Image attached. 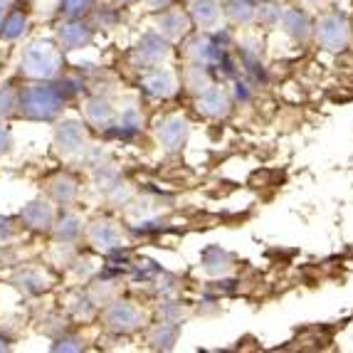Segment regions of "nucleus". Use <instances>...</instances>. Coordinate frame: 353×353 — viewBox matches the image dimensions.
Returning <instances> with one entry per match:
<instances>
[{"mask_svg": "<svg viewBox=\"0 0 353 353\" xmlns=\"http://www.w3.org/2000/svg\"><path fill=\"white\" fill-rule=\"evenodd\" d=\"M15 109H18V92L10 84H6V87L0 89V121L6 117H10Z\"/></svg>", "mask_w": 353, "mask_h": 353, "instance_id": "7", "label": "nucleus"}, {"mask_svg": "<svg viewBox=\"0 0 353 353\" xmlns=\"http://www.w3.org/2000/svg\"><path fill=\"white\" fill-rule=\"evenodd\" d=\"M12 0H0V23H3V18H6V12L10 10Z\"/></svg>", "mask_w": 353, "mask_h": 353, "instance_id": "10", "label": "nucleus"}, {"mask_svg": "<svg viewBox=\"0 0 353 353\" xmlns=\"http://www.w3.org/2000/svg\"><path fill=\"white\" fill-rule=\"evenodd\" d=\"M57 141L59 146L65 148V151H74L84 143V134H82V126L77 124H62L57 129Z\"/></svg>", "mask_w": 353, "mask_h": 353, "instance_id": "6", "label": "nucleus"}, {"mask_svg": "<svg viewBox=\"0 0 353 353\" xmlns=\"http://www.w3.org/2000/svg\"><path fill=\"white\" fill-rule=\"evenodd\" d=\"M25 30H28V15L23 10H8L0 23V40L15 42L25 35Z\"/></svg>", "mask_w": 353, "mask_h": 353, "instance_id": "3", "label": "nucleus"}, {"mask_svg": "<svg viewBox=\"0 0 353 353\" xmlns=\"http://www.w3.org/2000/svg\"><path fill=\"white\" fill-rule=\"evenodd\" d=\"M92 3H94V0H62V3H59V12H65L67 18H79L82 12L89 10Z\"/></svg>", "mask_w": 353, "mask_h": 353, "instance_id": "8", "label": "nucleus"}, {"mask_svg": "<svg viewBox=\"0 0 353 353\" xmlns=\"http://www.w3.org/2000/svg\"><path fill=\"white\" fill-rule=\"evenodd\" d=\"M62 65V54L54 48L52 42H32L30 48H25L23 59H20V72L30 79H50L59 72Z\"/></svg>", "mask_w": 353, "mask_h": 353, "instance_id": "2", "label": "nucleus"}, {"mask_svg": "<svg viewBox=\"0 0 353 353\" xmlns=\"http://www.w3.org/2000/svg\"><path fill=\"white\" fill-rule=\"evenodd\" d=\"M92 40V30L87 25H79V23H70V25H62L59 28V45L65 50H77L87 45Z\"/></svg>", "mask_w": 353, "mask_h": 353, "instance_id": "4", "label": "nucleus"}, {"mask_svg": "<svg viewBox=\"0 0 353 353\" xmlns=\"http://www.w3.org/2000/svg\"><path fill=\"white\" fill-rule=\"evenodd\" d=\"M10 141H12V139H10V131H8L6 126L0 124V153H6L8 148H10Z\"/></svg>", "mask_w": 353, "mask_h": 353, "instance_id": "9", "label": "nucleus"}, {"mask_svg": "<svg viewBox=\"0 0 353 353\" xmlns=\"http://www.w3.org/2000/svg\"><path fill=\"white\" fill-rule=\"evenodd\" d=\"M23 220L32 230H48L52 225V210H50L48 203L35 201L23 210Z\"/></svg>", "mask_w": 353, "mask_h": 353, "instance_id": "5", "label": "nucleus"}, {"mask_svg": "<svg viewBox=\"0 0 353 353\" xmlns=\"http://www.w3.org/2000/svg\"><path fill=\"white\" fill-rule=\"evenodd\" d=\"M0 67H3V57H0Z\"/></svg>", "mask_w": 353, "mask_h": 353, "instance_id": "11", "label": "nucleus"}, {"mask_svg": "<svg viewBox=\"0 0 353 353\" xmlns=\"http://www.w3.org/2000/svg\"><path fill=\"white\" fill-rule=\"evenodd\" d=\"M65 106V92L52 84H30L18 92V114L32 121H48Z\"/></svg>", "mask_w": 353, "mask_h": 353, "instance_id": "1", "label": "nucleus"}]
</instances>
